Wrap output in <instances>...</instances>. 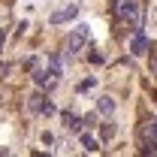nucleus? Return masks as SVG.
<instances>
[{"label":"nucleus","mask_w":157,"mask_h":157,"mask_svg":"<svg viewBox=\"0 0 157 157\" xmlns=\"http://www.w3.org/2000/svg\"><path fill=\"white\" fill-rule=\"evenodd\" d=\"M148 45H151L148 36H145V33H139V36L133 39V45H130V48H133V55H145V48H148Z\"/></svg>","instance_id":"nucleus-5"},{"label":"nucleus","mask_w":157,"mask_h":157,"mask_svg":"<svg viewBox=\"0 0 157 157\" xmlns=\"http://www.w3.org/2000/svg\"><path fill=\"white\" fill-rule=\"evenodd\" d=\"M82 145H85L88 151H97V139L94 136H82Z\"/></svg>","instance_id":"nucleus-9"},{"label":"nucleus","mask_w":157,"mask_h":157,"mask_svg":"<svg viewBox=\"0 0 157 157\" xmlns=\"http://www.w3.org/2000/svg\"><path fill=\"white\" fill-rule=\"evenodd\" d=\"M42 106H45V100L39 97V94H33V97H27V109L36 115V112H42Z\"/></svg>","instance_id":"nucleus-6"},{"label":"nucleus","mask_w":157,"mask_h":157,"mask_svg":"<svg viewBox=\"0 0 157 157\" xmlns=\"http://www.w3.org/2000/svg\"><path fill=\"white\" fill-rule=\"evenodd\" d=\"M115 15L124 21H130L133 27H139V6L133 0H115Z\"/></svg>","instance_id":"nucleus-1"},{"label":"nucleus","mask_w":157,"mask_h":157,"mask_svg":"<svg viewBox=\"0 0 157 157\" xmlns=\"http://www.w3.org/2000/svg\"><path fill=\"white\" fill-rule=\"evenodd\" d=\"M142 148L145 151H154V118H148L145 124H142Z\"/></svg>","instance_id":"nucleus-3"},{"label":"nucleus","mask_w":157,"mask_h":157,"mask_svg":"<svg viewBox=\"0 0 157 157\" xmlns=\"http://www.w3.org/2000/svg\"><path fill=\"white\" fill-rule=\"evenodd\" d=\"M97 109L103 112V115H112V112H115V100H112V97H103L97 103Z\"/></svg>","instance_id":"nucleus-7"},{"label":"nucleus","mask_w":157,"mask_h":157,"mask_svg":"<svg viewBox=\"0 0 157 157\" xmlns=\"http://www.w3.org/2000/svg\"><path fill=\"white\" fill-rule=\"evenodd\" d=\"M85 42H88V27H76V30L67 36V42H63V52H67V55H76Z\"/></svg>","instance_id":"nucleus-2"},{"label":"nucleus","mask_w":157,"mask_h":157,"mask_svg":"<svg viewBox=\"0 0 157 157\" xmlns=\"http://www.w3.org/2000/svg\"><path fill=\"white\" fill-rule=\"evenodd\" d=\"M0 42H3V30H0Z\"/></svg>","instance_id":"nucleus-10"},{"label":"nucleus","mask_w":157,"mask_h":157,"mask_svg":"<svg viewBox=\"0 0 157 157\" xmlns=\"http://www.w3.org/2000/svg\"><path fill=\"white\" fill-rule=\"evenodd\" d=\"M67 127H70V130H82V121H78V118H73V112H67Z\"/></svg>","instance_id":"nucleus-8"},{"label":"nucleus","mask_w":157,"mask_h":157,"mask_svg":"<svg viewBox=\"0 0 157 157\" xmlns=\"http://www.w3.org/2000/svg\"><path fill=\"white\" fill-rule=\"evenodd\" d=\"M76 18V3H70V6H63L58 12H52V24H63V21Z\"/></svg>","instance_id":"nucleus-4"}]
</instances>
